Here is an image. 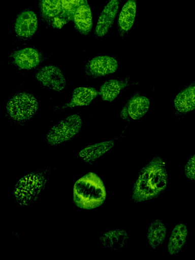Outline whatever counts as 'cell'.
I'll return each instance as SVG.
<instances>
[{
	"label": "cell",
	"instance_id": "18",
	"mask_svg": "<svg viewBox=\"0 0 195 260\" xmlns=\"http://www.w3.org/2000/svg\"><path fill=\"white\" fill-rule=\"evenodd\" d=\"M72 20L76 29L80 34L88 35L90 33L92 24V14L87 0L77 9Z\"/></svg>",
	"mask_w": 195,
	"mask_h": 260
},
{
	"label": "cell",
	"instance_id": "15",
	"mask_svg": "<svg viewBox=\"0 0 195 260\" xmlns=\"http://www.w3.org/2000/svg\"><path fill=\"white\" fill-rule=\"evenodd\" d=\"M114 140L88 145L82 149L78 156L84 162L93 164L99 158L108 152L115 145Z\"/></svg>",
	"mask_w": 195,
	"mask_h": 260
},
{
	"label": "cell",
	"instance_id": "21",
	"mask_svg": "<svg viewBox=\"0 0 195 260\" xmlns=\"http://www.w3.org/2000/svg\"><path fill=\"white\" fill-rule=\"evenodd\" d=\"M98 95V91L91 87H79L73 91L69 103L63 106L62 108L87 106Z\"/></svg>",
	"mask_w": 195,
	"mask_h": 260
},
{
	"label": "cell",
	"instance_id": "4",
	"mask_svg": "<svg viewBox=\"0 0 195 260\" xmlns=\"http://www.w3.org/2000/svg\"><path fill=\"white\" fill-rule=\"evenodd\" d=\"M6 107L7 115L11 120L23 123L30 120L36 114L39 103L33 95L18 92L9 99Z\"/></svg>",
	"mask_w": 195,
	"mask_h": 260
},
{
	"label": "cell",
	"instance_id": "2",
	"mask_svg": "<svg viewBox=\"0 0 195 260\" xmlns=\"http://www.w3.org/2000/svg\"><path fill=\"white\" fill-rule=\"evenodd\" d=\"M107 193L101 178L96 174L89 172L75 183L73 201L78 208L92 210L101 206L105 202Z\"/></svg>",
	"mask_w": 195,
	"mask_h": 260
},
{
	"label": "cell",
	"instance_id": "23",
	"mask_svg": "<svg viewBox=\"0 0 195 260\" xmlns=\"http://www.w3.org/2000/svg\"><path fill=\"white\" fill-rule=\"evenodd\" d=\"M185 176L190 180H195V154L189 157L184 168Z\"/></svg>",
	"mask_w": 195,
	"mask_h": 260
},
{
	"label": "cell",
	"instance_id": "11",
	"mask_svg": "<svg viewBox=\"0 0 195 260\" xmlns=\"http://www.w3.org/2000/svg\"><path fill=\"white\" fill-rule=\"evenodd\" d=\"M12 61L18 69L24 70H31L38 66L43 60V55L37 49L25 47L13 52Z\"/></svg>",
	"mask_w": 195,
	"mask_h": 260
},
{
	"label": "cell",
	"instance_id": "6",
	"mask_svg": "<svg viewBox=\"0 0 195 260\" xmlns=\"http://www.w3.org/2000/svg\"><path fill=\"white\" fill-rule=\"evenodd\" d=\"M36 78L43 86L61 91L64 89L66 80L60 69L54 65H46L38 70Z\"/></svg>",
	"mask_w": 195,
	"mask_h": 260
},
{
	"label": "cell",
	"instance_id": "13",
	"mask_svg": "<svg viewBox=\"0 0 195 260\" xmlns=\"http://www.w3.org/2000/svg\"><path fill=\"white\" fill-rule=\"evenodd\" d=\"M137 0H127L120 10L117 21L120 36L124 37L132 28L135 22Z\"/></svg>",
	"mask_w": 195,
	"mask_h": 260
},
{
	"label": "cell",
	"instance_id": "1",
	"mask_svg": "<svg viewBox=\"0 0 195 260\" xmlns=\"http://www.w3.org/2000/svg\"><path fill=\"white\" fill-rule=\"evenodd\" d=\"M168 183L166 161L156 155L139 171L133 185L131 200L138 203L155 199L164 192Z\"/></svg>",
	"mask_w": 195,
	"mask_h": 260
},
{
	"label": "cell",
	"instance_id": "3",
	"mask_svg": "<svg viewBox=\"0 0 195 260\" xmlns=\"http://www.w3.org/2000/svg\"><path fill=\"white\" fill-rule=\"evenodd\" d=\"M48 169L31 172L19 179L14 189V198L21 206L35 203L45 188Z\"/></svg>",
	"mask_w": 195,
	"mask_h": 260
},
{
	"label": "cell",
	"instance_id": "12",
	"mask_svg": "<svg viewBox=\"0 0 195 260\" xmlns=\"http://www.w3.org/2000/svg\"><path fill=\"white\" fill-rule=\"evenodd\" d=\"M173 105L175 115L185 114L195 109V81L187 85L177 94Z\"/></svg>",
	"mask_w": 195,
	"mask_h": 260
},
{
	"label": "cell",
	"instance_id": "19",
	"mask_svg": "<svg viewBox=\"0 0 195 260\" xmlns=\"http://www.w3.org/2000/svg\"><path fill=\"white\" fill-rule=\"evenodd\" d=\"M167 234V227L160 219L153 220L149 224L146 234L149 246L155 249L162 244Z\"/></svg>",
	"mask_w": 195,
	"mask_h": 260
},
{
	"label": "cell",
	"instance_id": "7",
	"mask_svg": "<svg viewBox=\"0 0 195 260\" xmlns=\"http://www.w3.org/2000/svg\"><path fill=\"white\" fill-rule=\"evenodd\" d=\"M118 63L113 57L109 55L95 56L89 60L85 67V74L91 78L104 77L114 73Z\"/></svg>",
	"mask_w": 195,
	"mask_h": 260
},
{
	"label": "cell",
	"instance_id": "17",
	"mask_svg": "<svg viewBox=\"0 0 195 260\" xmlns=\"http://www.w3.org/2000/svg\"><path fill=\"white\" fill-rule=\"evenodd\" d=\"M129 76L111 79L105 81L100 87L99 94L103 100L112 102L129 84Z\"/></svg>",
	"mask_w": 195,
	"mask_h": 260
},
{
	"label": "cell",
	"instance_id": "5",
	"mask_svg": "<svg viewBox=\"0 0 195 260\" xmlns=\"http://www.w3.org/2000/svg\"><path fill=\"white\" fill-rule=\"evenodd\" d=\"M83 125L80 116L71 114L54 125L46 136V141L52 146H56L73 139L81 130Z\"/></svg>",
	"mask_w": 195,
	"mask_h": 260
},
{
	"label": "cell",
	"instance_id": "16",
	"mask_svg": "<svg viewBox=\"0 0 195 260\" xmlns=\"http://www.w3.org/2000/svg\"><path fill=\"white\" fill-rule=\"evenodd\" d=\"M188 236L187 226L182 223L176 224L173 228L168 241L167 249L169 255H175L182 250Z\"/></svg>",
	"mask_w": 195,
	"mask_h": 260
},
{
	"label": "cell",
	"instance_id": "10",
	"mask_svg": "<svg viewBox=\"0 0 195 260\" xmlns=\"http://www.w3.org/2000/svg\"><path fill=\"white\" fill-rule=\"evenodd\" d=\"M150 107V102L146 96L136 92L126 102L120 111V117L125 120L138 119L144 116Z\"/></svg>",
	"mask_w": 195,
	"mask_h": 260
},
{
	"label": "cell",
	"instance_id": "20",
	"mask_svg": "<svg viewBox=\"0 0 195 260\" xmlns=\"http://www.w3.org/2000/svg\"><path fill=\"white\" fill-rule=\"evenodd\" d=\"M85 1L61 0L60 13L55 19L52 26L55 28H61L69 21L72 20L76 11Z\"/></svg>",
	"mask_w": 195,
	"mask_h": 260
},
{
	"label": "cell",
	"instance_id": "9",
	"mask_svg": "<svg viewBox=\"0 0 195 260\" xmlns=\"http://www.w3.org/2000/svg\"><path fill=\"white\" fill-rule=\"evenodd\" d=\"M122 0H109L98 19L94 34L98 38L104 37L111 28L118 12Z\"/></svg>",
	"mask_w": 195,
	"mask_h": 260
},
{
	"label": "cell",
	"instance_id": "8",
	"mask_svg": "<svg viewBox=\"0 0 195 260\" xmlns=\"http://www.w3.org/2000/svg\"><path fill=\"white\" fill-rule=\"evenodd\" d=\"M38 28V19L35 12L26 9L21 12L13 24V32L19 39L26 40L34 36Z\"/></svg>",
	"mask_w": 195,
	"mask_h": 260
},
{
	"label": "cell",
	"instance_id": "14",
	"mask_svg": "<svg viewBox=\"0 0 195 260\" xmlns=\"http://www.w3.org/2000/svg\"><path fill=\"white\" fill-rule=\"evenodd\" d=\"M128 240V234L123 229L110 230L99 237L102 245L112 251H117L124 248Z\"/></svg>",
	"mask_w": 195,
	"mask_h": 260
},
{
	"label": "cell",
	"instance_id": "22",
	"mask_svg": "<svg viewBox=\"0 0 195 260\" xmlns=\"http://www.w3.org/2000/svg\"><path fill=\"white\" fill-rule=\"evenodd\" d=\"M61 3V0H39V9L43 21L49 25H52L55 19L60 13Z\"/></svg>",
	"mask_w": 195,
	"mask_h": 260
}]
</instances>
